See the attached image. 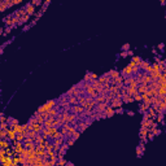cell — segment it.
Listing matches in <instances>:
<instances>
[{"label":"cell","mask_w":166,"mask_h":166,"mask_svg":"<svg viewBox=\"0 0 166 166\" xmlns=\"http://www.w3.org/2000/svg\"><path fill=\"white\" fill-rule=\"evenodd\" d=\"M122 104H123V100H122V99H119V97H117V96H114L110 100V103H109V105H110V107H113L114 109L121 108V107H122Z\"/></svg>","instance_id":"6da1fadb"},{"label":"cell","mask_w":166,"mask_h":166,"mask_svg":"<svg viewBox=\"0 0 166 166\" xmlns=\"http://www.w3.org/2000/svg\"><path fill=\"white\" fill-rule=\"evenodd\" d=\"M73 112V113H75V114H82L83 112H84V108L82 107V105H79V104H75V105H71V109H70Z\"/></svg>","instance_id":"7a4b0ae2"},{"label":"cell","mask_w":166,"mask_h":166,"mask_svg":"<svg viewBox=\"0 0 166 166\" xmlns=\"http://www.w3.org/2000/svg\"><path fill=\"white\" fill-rule=\"evenodd\" d=\"M123 77H131V75H134V73H132V66H126L123 70H122V73H121Z\"/></svg>","instance_id":"3957f363"},{"label":"cell","mask_w":166,"mask_h":166,"mask_svg":"<svg viewBox=\"0 0 166 166\" xmlns=\"http://www.w3.org/2000/svg\"><path fill=\"white\" fill-rule=\"evenodd\" d=\"M104 113L107 114V117H112V116H113V114H116V110H114V108H113V107H110V105H108V107L105 108Z\"/></svg>","instance_id":"277c9868"},{"label":"cell","mask_w":166,"mask_h":166,"mask_svg":"<svg viewBox=\"0 0 166 166\" xmlns=\"http://www.w3.org/2000/svg\"><path fill=\"white\" fill-rule=\"evenodd\" d=\"M25 14H27L26 13V8H21V9H17V11H16L14 12V13H13V16H14V17H22V16H25Z\"/></svg>","instance_id":"5b68a950"},{"label":"cell","mask_w":166,"mask_h":166,"mask_svg":"<svg viewBox=\"0 0 166 166\" xmlns=\"http://www.w3.org/2000/svg\"><path fill=\"white\" fill-rule=\"evenodd\" d=\"M8 147H11V140L4 138L0 140V148H8Z\"/></svg>","instance_id":"8992f818"},{"label":"cell","mask_w":166,"mask_h":166,"mask_svg":"<svg viewBox=\"0 0 166 166\" xmlns=\"http://www.w3.org/2000/svg\"><path fill=\"white\" fill-rule=\"evenodd\" d=\"M16 135H17V132H16L13 129H8V136H7V139H9L11 142H12V140H16Z\"/></svg>","instance_id":"52a82bcc"},{"label":"cell","mask_w":166,"mask_h":166,"mask_svg":"<svg viewBox=\"0 0 166 166\" xmlns=\"http://www.w3.org/2000/svg\"><path fill=\"white\" fill-rule=\"evenodd\" d=\"M122 100H123V103H124V104L132 103V101H134V96H131V95H129V94H124V95H123V97H122Z\"/></svg>","instance_id":"ba28073f"},{"label":"cell","mask_w":166,"mask_h":166,"mask_svg":"<svg viewBox=\"0 0 166 166\" xmlns=\"http://www.w3.org/2000/svg\"><path fill=\"white\" fill-rule=\"evenodd\" d=\"M25 8H26V13H27V14H30V16L35 12V5H33L31 3H29V4H27Z\"/></svg>","instance_id":"9c48e42d"},{"label":"cell","mask_w":166,"mask_h":166,"mask_svg":"<svg viewBox=\"0 0 166 166\" xmlns=\"http://www.w3.org/2000/svg\"><path fill=\"white\" fill-rule=\"evenodd\" d=\"M107 107H108V104H107V103H100V104H97L96 107H95V109L99 110V112H104Z\"/></svg>","instance_id":"30bf717a"},{"label":"cell","mask_w":166,"mask_h":166,"mask_svg":"<svg viewBox=\"0 0 166 166\" xmlns=\"http://www.w3.org/2000/svg\"><path fill=\"white\" fill-rule=\"evenodd\" d=\"M108 74H109V77H110L112 79H116V78H118L119 75H122L121 73H118L117 70H110V71L108 73Z\"/></svg>","instance_id":"8fae6325"},{"label":"cell","mask_w":166,"mask_h":166,"mask_svg":"<svg viewBox=\"0 0 166 166\" xmlns=\"http://www.w3.org/2000/svg\"><path fill=\"white\" fill-rule=\"evenodd\" d=\"M127 94L134 96L135 94H138V90H136V87H131V86H127Z\"/></svg>","instance_id":"7c38bea8"},{"label":"cell","mask_w":166,"mask_h":166,"mask_svg":"<svg viewBox=\"0 0 166 166\" xmlns=\"http://www.w3.org/2000/svg\"><path fill=\"white\" fill-rule=\"evenodd\" d=\"M68 101H69L70 105H75V104H78V97L74 96V95H71V96H69Z\"/></svg>","instance_id":"4fadbf2b"},{"label":"cell","mask_w":166,"mask_h":166,"mask_svg":"<svg viewBox=\"0 0 166 166\" xmlns=\"http://www.w3.org/2000/svg\"><path fill=\"white\" fill-rule=\"evenodd\" d=\"M105 95H107V94H105ZM105 95H99V96L96 97L97 104H100V103H107V97H105Z\"/></svg>","instance_id":"5bb4252c"},{"label":"cell","mask_w":166,"mask_h":166,"mask_svg":"<svg viewBox=\"0 0 166 166\" xmlns=\"http://www.w3.org/2000/svg\"><path fill=\"white\" fill-rule=\"evenodd\" d=\"M131 61H132L134 64H135V65H138V66H140V65H142V61H143V60L140 59V57H138V56H134Z\"/></svg>","instance_id":"9a60e30c"},{"label":"cell","mask_w":166,"mask_h":166,"mask_svg":"<svg viewBox=\"0 0 166 166\" xmlns=\"http://www.w3.org/2000/svg\"><path fill=\"white\" fill-rule=\"evenodd\" d=\"M151 77H152V79H158L160 77H161V71H156V70H153V71L151 73Z\"/></svg>","instance_id":"2e32d148"},{"label":"cell","mask_w":166,"mask_h":166,"mask_svg":"<svg viewBox=\"0 0 166 166\" xmlns=\"http://www.w3.org/2000/svg\"><path fill=\"white\" fill-rule=\"evenodd\" d=\"M25 138H26V136L22 132H17V135H16V140H17V142H24Z\"/></svg>","instance_id":"e0dca14e"},{"label":"cell","mask_w":166,"mask_h":166,"mask_svg":"<svg viewBox=\"0 0 166 166\" xmlns=\"http://www.w3.org/2000/svg\"><path fill=\"white\" fill-rule=\"evenodd\" d=\"M7 136H8V129H1L0 130V138L4 139V138H7Z\"/></svg>","instance_id":"ac0fdd59"},{"label":"cell","mask_w":166,"mask_h":166,"mask_svg":"<svg viewBox=\"0 0 166 166\" xmlns=\"http://www.w3.org/2000/svg\"><path fill=\"white\" fill-rule=\"evenodd\" d=\"M152 81H153V79H152L151 74H145V77H144V81H143V83H145V84H148V83H151Z\"/></svg>","instance_id":"d6986e66"},{"label":"cell","mask_w":166,"mask_h":166,"mask_svg":"<svg viewBox=\"0 0 166 166\" xmlns=\"http://www.w3.org/2000/svg\"><path fill=\"white\" fill-rule=\"evenodd\" d=\"M9 7H8V4H7V3H5V1H1V3H0V11H1V12H5V9H8Z\"/></svg>","instance_id":"ffe728a7"},{"label":"cell","mask_w":166,"mask_h":166,"mask_svg":"<svg viewBox=\"0 0 166 166\" xmlns=\"http://www.w3.org/2000/svg\"><path fill=\"white\" fill-rule=\"evenodd\" d=\"M43 124H44V127H52V119H51V118H47Z\"/></svg>","instance_id":"44dd1931"},{"label":"cell","mask_w":166,"mask_h":166,"mask_svg":"<svg viewBox=\"0 0 166 166\" xmlns=\"http://www.w3.org/2000/svg\"><path fill=\"white\" fill-rule=\"evenodd\" d=\"M166 95V88H164V87H160L158 88V96H165Z\"/></svg>","instance_id":"7402d4cb"},{"label":"cell","mask_w":166,"mask_h":166,"mask_svg":"<svg viewBox=\"0 0 166 166\" xmlns=\"http://www.w3.org/2000/svg\"><path fill=\"white\" fill-rule=\"evenodd\" d=\"M29 18H30V14H25V16H22V17H21V22H20V25H22L24 22H26Z\"/></svg>","instance_id":"603a6c76"},{"label":"cell","mask_w":166,"mask_h":166,"mask_svg":"<svg viewBox=\"0 0 166 166\" xmlns=\"http://www.w3.org/2000/svg\"><path fill=\"white\" fill-rule=\"evenodd\" d=\"M16 165H20V154L13 157V166H16Z\"/></svg>","instance_id":"cb8c5ba5"},{"label":"cell","mask_w":166,"mask_h":166,"mask_svg":"<svg viewBox=\"0 0 166 166\" xmlns=\"http://www.w3.org/2000/svg\"><path fill=\"white\" fill-rule=\"evenodd\" d=\"M134 101H142V94H135L134 95Z\"/></svg>","instance_id":"d4e9b609"},{"label":"cell","mask_w":166,"mask_h":166,"mask_svg":"<svg viewBox=\"0 0 166 166\" xmlns=\"http://www.w3.org/2000/svg\"><path fill=\"white\" fill-rule=\"evenodd\" d=\"M57 165H59V166H64V165H68V162H66L64 158H59V161H57Z\"/></svg>","instance_id":"484cf974"},{"label":"cell","mask_w":166,"mask_h":166,"mask_svg":"<svg viewBox=\"0 0 166 166\" xmlns=\"http://www.w3.org/2000/svg\"><path fill=\"white\" fill-rule=\"evenodd\" d=\"M153 70H156V71H161V66H160L158 62H154V64H153Z\"/></svg>","instance_id":"4316f807"},{"label":"cell","mask_w":166,"mask_h":166,"mask_svg":"<svg viewBox=\"0 0 166 166\" xmlns=\"http://www.w3.org/2000/svg\"><path fill=\"white\" fill-rule=\"evenodd\" d=\"M13 130L16 132H22V126L21 124H16V126L13 127Z\"/></svg>","instance_id":"83f0119b"},{"label":"cell","mask_w":166,"mask_h":166,"mask_svg":"<svg viewBox=\"0 0 166 166\" xmlns=\"http://www.w3.org/2000/svg\"><path fill=\"white\" fill-rule=\"evenodd\" d=\"M162 119H164V113H157V122H162Z\"/></svg>","instance_id":"f1b7e54d"},{"label":"cell","mask_w":166,"mask_h":166,"mask_svg":"<svg viewBox=\"0 0 166 166\" xmlns=\"http://www.w3.org/2000/svg\"><path fill=\"white\" fill-rule=\"evenodd\" d=\"M148 65H149V64L147 62V61H142V65H140V68H142V70H144Z\"/></svg>","instance_id":"f546056e"},{"label":"cell","mask_w":166,"mask_h":166,"mask_svg":"<svg viewBox=\"0 0 166 166\" xmlns=\"http://www.w3.org/2000/svg\"><path fill=\"white\" fill-rule=\"evenodd\" d=\"M140 112H142V113H145V112H147L145 107H144V104H140Z\"/></svg>","instance_id":"4dcf8cb0"},{"label":"cell","mask_w":166,"mask_h":166,"mask_svg":"<svg viewBox=\"0 0 166 166\" xmlns=\"http://www.w3.org/2000/svg\"><path fill=\"white\" fill-rule=\"evenodd\" d=\"M40 0H33V1H31V4H33V5H39L40 4Z\"/></svg>","instance_id":"1f68e13d"},{"label":"cell","mask_w":166,"mask_h":166,"mask_svg":"<svg viewBox=\"0 0 166 166\" xmlns=\"http://www.w3.org/2000/svg\"><path fill=\"white\" fill-rule=\"evenodd\" d=\"M97 78H99V77L95 74V73H91V79H92V81H94V79H97Z\"/></svg>","instance_id":"d6a6232c"},{"label":"cell","mask_w":166,"mask_h":166,"mask_svg":"<svg viewBox=\"0 0 166 166\" xmlns=\"http://www.w3.org/2000/svg\"><path fill=\"white\" fill-rule=\"evenodd\" d=\"M153 138H154V134H153V132L148 134V139H149V140H153Z\"/></svg>","instance_id":"836d02e7"},{"label":"cell","mask_w":166,"mask_h":166,"mask_svg":"<svg viewBox=\"0 0 166 166\" xmlns=\"http://www.w3.org/2000/svg\"><path fill=\"white\" fill-rule=\"evenodd\" d=\"M129 48H130V46H129V44H124V46L122 47V49H123V51H127Z\"/></svg>","instance_id":"e575fe53"},{"label":"cell","mask_w":166,"mask_h":166,"mask_svg":"<svg viewBox=\"0 0 166 166\" xmlns=\"http://www.w3.org/2000/svg\"><path fill=\"white\" fill-rule=\"evenodd\" d=\"M7 118H5V116H1V122H7Z\"/></svg>","instance_id":"d590c367"},{"label":"cell","mask_w":166,"mask_h":166,"mask_svg":"<svg viewBox=\"0 0 166 166\" xmlns=\"http://www.w3.org/2000/svg\"><path fill=\"white\" fill-rule=\"evenodd\" d=\"M127 53H129V52H122V53H121V56H122V57H126Z\"/></svg>","instance_id":"8d00e7d4"},{"label":"cell","mask_w":166,"mask_h":166,"mask_svg":"<svg viewBox=\"0 0 166 166\" xmlns=\"http://www.w3.org/2000/svg\"><path fill=\"white\" fill-rule=\"evenodd\" d=\"M161 4H162V5H165V0H161Z\"/></svg>","instance_id":"74e56055"}]
</instances>
